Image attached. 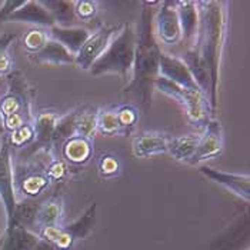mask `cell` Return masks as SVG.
<instances>
[{"label": "cell", "instance_id": "6da1fadb", "mask_svg": "<svg viewBox=\"0 0 250 250\" xmlns=\"http://www.w3.org/2000/svg\"><path fill=\"white\" fill-rule=\"evenodd\" d=\"M160 1H143V10L140 15V21L136 24V50L133 70L129 84L125 92L135 93L140 100L142 109L146 112L152 104L154 80L159 77V58L160 47L154 39V6Z\"/></svg>", "mask_w": 250, "mask_h": 250}, {"label": "cell", "instance_id": "7a4b0ae2", "mask_svg": "<svg viewBox=\"0 0 250 250\" xmlns=\"http://www.w3.org/2000/svg\"><path fill=\"white\" fill-rule=\"evenodd\" d=\"M228 3L226 1H197L199 29L196 36V50L206 64L210 76L209 104L212 112L217 106V87L222 52L226 40L228 27Z\"/></svg>", "mask_w": 250, "mask_h": 250}, {"label": "cell", "instance_id": "3957f363", "mask_svg": "<svg viewBox=\"0 0 250 250\" xmlns=\"http://www.w3.org/2000/svg\"><path fill=\"white\" fill-rule=\"evenodd\" d=\"M136 50V24L123 23L106 52L97 59V62L90 67V75H117L126 77L132 76Z\"/></svg>", "mask_w": 250, "mask_h": 250}, {"label": "cell", "instance_id": "277c9868", "mask_svg": "<svg viewBox=\"0 0 250 250\" xmlns=\"http://www.w3.org/2000/svg\"><path fill=\"white\" fill-rule=\"evenodd\" d=\"M13 185L16 196L21 199H38L50 186L46 166L36 160L23 159L13 165Z\"/></svg>", "mask_w": 250, "mask_h": 250}, {"label": "cell", "instance_id": "5b68a950", "mask_svg": "<svg viewBox=\"0 0 250 250\" xmlns=\"http://www.w3.org/2000/svg\"><path fill=\"white\" fill-rule=\"evenodd\" d=\"M0 200L6 212V225L12 220L13 210L18 203V196L13 185V159L12 147L9 145L7 135L0 139Z\"/></svg>", "mask_w": 250, "mask_h": 250}, {"label": "cell", "instance_id": "8992f818", "mask_svg": "<svg viewBox=\"0 0 250 250\" xmlns=\"http://www.w3.org/2000/svg\"><path fill=\"white\" fill-rule=\"evenodd\" d=\"M120 26H102L95 33H90L89 39L75 56V64L77 67L82 70H90L97 59L106 52L107 46L120 30Z\"/></svg>", "mask_w": 250, "mask_h": 250}, {"label": "cell", "instance_id": "52a82bcc", "mask_svg": "<svg viewBox=\"0 0 250 250\" xmlns=\"http://www.w3.org/2000/svg\"><path fill=\"white\" fill-rule=\"evenodd\" d=\"M153 27L159 39L166 44H176L182 39V27L174 1H160L154 13Z\"/></svg>", "mask_w": 250, "mask_h": 250}, {"label": "cell", "instance_id": "ba28073f", "mask_svg": "<svg viewBox=\"0 0 250 250\" xmlns=\"http://www.w3.org/2000/svg\"><path fill=\"white\" fill-rule=\"evenodd\" d=\"M59 115L52 110H40L33 117L35 140L30 146L24 147L27 156H32L39 150H50L53 147V132Z\"/></svg>", "mask_w": 250, "mask_h": 250}, {"label": "cell", "instance_id": "9c48e42d", "mask_svg": "<svg viewBox=\"0 0 250 250\" xmlns=\"http://www.w3.org/2000/svg\"><path fill=\"white\" fill-rule=\"evenodd\" d=\"M225 146L223 129L217 120H209L205 126V132L200 136L196 153L193 156L190 165H197L208 159H213L222 153Z\"/></svg>", "mask_w": 250, "mask_h": 250}, {"label": "cell", "instance_id": "30bf717a", "mask_svg": "<svg viewBox=\"0 0 250 250\" xmlns=\"http://www.w3.org/2000/svg\"><path fill=\"white\" fill-rule=\"evenodd\" d=\"M199 172L205 177L210 179L212 182L226 188L239 197L249 200L250 199V176L249 174H239V173H226L217 169H213L210 166L202 165L199 166Z\"/></svg>", "mask_w": 250, "mask_h": 250}, {"label": "cell", "instance_id": "8fae6325", "mask_svg": "<svg viewBox=\"0 0 250 250\" xmlns=\"http://www.w3.org/2000/svg\"><path fill=\"white\" fill-rule=\"evenodd\" d=\"M159 76L170 80L172 83L185 89H200L190 75L188 66L180 58L160 53L159 58ZM202 90V89H200Z\"/></svg>", "mask_w": 250, "mask_h": 250}, {"label": "cell", "instance_id": "7c38bea8", "mask_svg": "<svg viewBox=\"0 0 250 250\" xmlns=\"http://www.w3.org/2000/svg\"><path fill=\"white\" fill-rule=\"evenodd\" d=\"M7 21L29 23L42 29H50L55 26V20L46 10V7L40 1L35 0H24V3L7 19Z\"/></svg>", "mask_w": 250, "mask_h": 250}, {"label": "cell", "instance_id": "4fadbf2b", "mask_svg": "<svg viewBox=\"0 0 250 250\" xmlns=\"http://www.w3.org/2000/svg\"><path fill=\"white\" fill-rule=\"evenodd\" d=\"M169 136L156 132H145L136 136L132 142V149L136 157H150L154 154L167 152Z\"/></svg>", "mask_w": 250, "mask_h": 250}, {"label": "cell", "instance_id": "5bb4252c", "mask_svg": "<svg viewBox=\"0 0 250 250\" xmlns=\"http://www.w3.org/2000/svg\"><path fill=\"white\" fill-rule=\"evenodd\" d=\"M179 21L182 27V38L188 43L196 40L197 29H199V9L197 1L193 0H176L174 1Z\"/></svg>", "mask_w": 250, "mask_h": 250}, {"label": "cell", "instance_id": "9a60e30c", "mask_svg": "<svg viewBox=\"0 0 250 250\" xmlns=\"http://www.w3.org/2000/svg\"><path fill=\"white\" fill-rule=\"evenodd\" d=\"M49 38L56 40L66 50H69L73 56H76L84 42L90 36V32L83 27H59L53 26L47 29Z\"/></svg>", "mask_w": 250, "mask_h": 250}, {"label": "cell", "instance_id": "2e32d148", "mask_svg": "<svg viewBox=\"0 0 250 250\" xmlns=\"http://www.w3.org/2000/svg\"><path fill=\"white\" fill-rule=\"evenodd\" d=\"M38 233L26 228L12 226L3 233L0 250H35L39 243Z\"/></svg>", "mask_w": 250, "mask_h": 250}, {"label": "cell", "instance_id": "e0dca14e", "mask_svg": "<svg viewBox=\"0 0 250 250\" xmlns=\"http://www.w3.org/2000/svg\"><path fill=\"white\" fill-rule=\"evenodd\" d=\"M93 154L92 140L80 136H73L62 145V159L66 163L82 166L86 165Z\"/></svg>", "mask_w": 250, "mask_h": 250}, {"label": "cell", "instance_id": "ac0fdd59", "mask_svg": "<svg viewBox=\"0 0 250 250\" xmlns=\"http://www.w3.org/2000/svg\"><path fill=\"white\" fill-rule=\"evenodd\" d=\"M63 200L58 194L49 196L43 200H40L35 228L40 230L47 226H59L63 217Z\"/></svg>", "mask_w": 250, "mask_h": 250}, {"label": "cell", "instance_id": "d6986e66", "mask_svg": "<svg viewBox=\"0 0 250 250\" xmlns=\"http://www.w3.org/2000/svg\"><path fill=\"white\" fill-rule=\"evenodd\" d=\"M30 58L38 64H50V66L75 64V56L53 39H49L47 43L38 53L30 55Z\"/></svg>", "mask_w": 250, "mask_h": 250}, {"label": "cell", "instance_id": "ffe728a7", "mask_svg": "<svg viewBox=\"0 0 250 250\" xmlns=\"http://www.w3.org/2000/svg\"><path fill=\"white\" fill-rule=\"evenodd\" d=\"M39 205H40V200L38 199H20L18 200L16 208L13 210L12 220L6 225V229L12 228V226H20V228L33 230Z\"/></svg>", "mask_w": 250, "mask_h": 250}, {"label": "cell", "instance_id": "44dd1931", "mask_svg": "<svg viewBox=\"0 0 250 250\" xmlns=\"http://www.w3.org/2000/svg\"><path fill=\"white\" fill-rule=\"evenodd\" d=\"M185 62V64L188 66L190 75L194 79L196 84L202 89V92L209 96V90H210V76H209V70L206 67V64L203 63V60L200 58L199 52L196 50V47H193L190 50H188L185 53V56L182 59Z\"/></svg>", "mask_w": 250, "mask_h": 250}, {"label": "cell", "instance_id": "7402d4cb", "mask_svg": "<svg viewBox=\"0 0 250 250\" xmlns=\"http://www.w3.org/2000/svg\"><path fill=\"white\" fill-rule=\"evenodd\" d=\"M199 135H185L177 137H169L167 143V153L177 162H186L190 163L193 156L196 153L197 143H199Z\"/></svg>", "mask_w": 250, "mask_h": 250}, {"label": "cell", "instance_id": "603a6c76", "mask_svg": "<svg viewBox=\"0 0 250 250\" xmlns=\"http://www.w3.org/2000/svg\"><path fill=\"white\" fill-rule=\"evenodd\" d=\"M96 212L97 205L93 202L86 209V212L83 213L79 219H76L75 222H72L70 225L63 226L64 230L72 236V239L75 242L80 240V239H86L93 231V229H95V225H96Z\"/></svg>", "mask_w": 250, "mask_h": 250}, {"label": "cell", "instance_id": "cb8c5ba5", "mask_svg": "<svg viewBox=\"0 0 250 250\" xmlns=\"http://www.w3.org/2000/svg\"><path fill=\"white\" fill-rule=\"evenodd\" d=\"M40 3L46 7V10L53 18L55 26H59V27H72L70 23L76 19L73 1H67V0H47V1H40Z\"/></svg>", "mask_w": 250, "mask_h": 250}, {"label": "cell", "instance_id": "d4e9b609", "mask_svg": "<svg viewBox=\"0 0 250 250\" xmlns=\"http://www.w3.org/2000/svg\"><path fill=\"white\" fill-rule=\"evenodd\" d=\"M97 112L99 109L83 106L77 109L76 136L92 140L97 132Z\"/></svg>", "mask_w": 250, "mask_h": 250}, {"label": "cell", "instance_id": "484cf974", "mask_svg": "<svg viewBox=\"0 0 250 250\" xmlns=\"http://www.w3.org/2000/svg\"><path fill=\"white\" fill-rule=\"evenodd\" d=\"M38 236L40 239L46 240L49 245H52L56 250H69L75 245V240L72 239V236L60 225L43 228L38 230Z\"/></svg>", "mask_w": 250, "mask_h": 250}, {"label": "cell", "instance_id": "4316f807", "mask_svg": "<svg viewBox=\"0 0 250 250\" xmlns=\"http://www.w3.org/2000/svg\"><path fill=\"white\" fill-rule=\"evenodd\" d=\"M77 109L63 116H59L55 132H53V146L56 143H64L70 137L76 136Z\"/></svg>", "mask_w": 250, "mask_h": 250}, {"label": "cell", "instance_id": "83f0119b", "mask_svg": "<svg viewBox=\"0 0 250 250\" xmlns=\"http://www.w3.org/2000/svg\"><path fill=\"white\" fill-rule=\"evenodd\" d=\"M97 132L103 136L120 135V126L117 122L115 107L99 109L97 112Z\"/></svg>", "mask_w": 250, "mask_h": 250}, {"label": "cell", "instance_id": "f1b7e54d", "mask_svg": "<svg viewBox=\"0 0 250 250\" xmlns=\"http://www.w3.org/2000/svg\"><path fill=\"white\" fill-rule=\"evenodd\" d=\"M116 116L120 126V135L127 136L132 133L139 122V110L133 104L116 106Z\"/></svg>", "mask_w": 250, "mask_h": 250}, {"label": "cell", "instance_id": "f546056e", "mask_svg": "<svg viewBox=\"0 0 250 250\" xmlns=\"http://www.w3.org/2000/svg\"><path fill=\"white\" fill-rule=\"evenodd\" d=\"M49 32L47 29L42 27H32L27 30L23 36V47L29 55H35L47 43L49 40Z\"/></svg>", "mask_w": 250, "mask_h": 250}, {"label": "cell", "instance_id": "4dcf8cb0", "mask_svg": "<svg viewBox=\"0 0 250 250\" xmlns=\"http://www.w3.org/2000/svg\"><path fill=\"white\" fill-rule=\"evenodd\" d=\"M7 140L12 149H21L27 147L33 143L35 140V129H33V122L24 123L19 129L13 130L12 133H6Z\"/></svg>", "mask_w": 250, "mask_h": 250}, {"label": "cell", "instance_id": "1f68e13d", "mask_svg": "<svg viewBox=\"0 0 250 250\" xmlns=\"http://www.w3.org/2000/svg\"><path fill=\"white\" fill-rule=\"evenodd\" d=\"M16 40V35L3 33L0 36V76H7L13 70V59L9 53L12 43Z\"/></svg>", "mask_w": 250, "mask_h": 250}, {"label": "cell", "instance_id": "d6a6232c", "mask_svg": "<svg viewBox=\"0 0 250 250\" xmlns=\"http://www.w3.org/2000/svg\"><path fill=\"white\" fill-rule=\"evenodd\" d=\"M97 169L102 177L110 179L120 173V162L115 154H100L97 157Z\"/></svg>", "mask_w": 250, "mask_h": 250}, {"label": "cell", "instance_id": "836d02e7", "mask_svg": "<svg viewBox=\"0 0 250 250\" xmlns=\"http://www.w3.org/2000/svg\"><path fill=\"white\" fill-rule=\"evenodd\" d=\"M75 7V16L79 20L90 21L97 15L99 10V1L96 0H79L73 1Z\"/></svg>", "mask_w": 250, "mask_h": 250}, {"label": "cell", "instance_id": "e575fe53", "mask_svg": "<svg viewBox=\"0 0 250 250\" xmlns=\"http://www.w3.org/2000/svg\"><path fill=\"white\" fill-rule=\"evenodd\" d=\"M46 174L52 182H63L67 174H69V170H67V165L63 159H58V157H52L50 162L46 165Z\"/></svg>", "mask_w": 250, "mask_h": 250}, {"label": "cell", "instance_id": "d590c367", "mask_svg": "<svg viewBox=\"0 0 250 250\" xmlns=\"http://www.w3.org/2000/svg\"><path fill=\"white\" fill-rule=\"evenodd\" d=\"M24 3V0H6L0 6V23L7 21V19Z\"/></svg>", "mask_w": 250, "mask_h": 250}, {"label": "cell", "instance_id": "8d00e7d4", "mask_svg": "<svg viewBox=\"0 0 250 250\" xmlns=\"http://www.w3.org/2000/svg\"><path fill=\"white\" fill-rule=\"evenodd\" d=\"M6 135L4 132V126H3V116H1V112H0V136Z\"/></svg>", "mask_w": 250, "mask_h": 250}, {"label": "cell", "instance_id": "74e56055", "mask_svg": "<svg viewBox=\"0 0 250 250\" xmlns=\"http://www.w3.org/2000/svg\"><path fill=\"white\" fill-rule=\"evenodd\" d=\"M1 240H3V236L0 237V249H1Z\"/></svg>", "mask_w": 250, "mask_h": 250}, {"label": "cell", "instance_id": "f35d334b", "mask_svg": "<svg viewBox=\"0 0 250 250\" xmlns=\"http://www.w3.org/2000/svg\"><path fill=\"white\" fill-rule=\"evenodd\" d=\"M3 233H4V231H3V230H1V229H0V237L3 236Z\"/></svg>", "mask_w": 250, "mask_h": 250}]
</instances>
